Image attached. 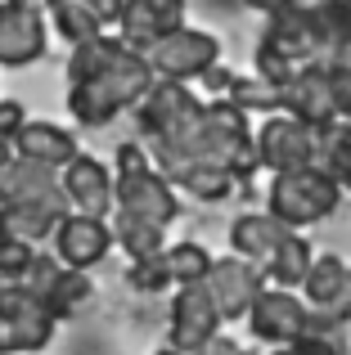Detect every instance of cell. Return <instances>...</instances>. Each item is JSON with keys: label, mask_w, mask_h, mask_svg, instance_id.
<instances>
[{"label": "cell", "mask_w": 351, "mask_h": 355, "mask_svg": "<svg viewBox=\"0 0 351 355\" xmlns=\"http://www.w3.org/2000/svg\"><path fill=\"white\" fill-rule=\"evenodd\" d=\"M153 355H189V351H176V347H162V351H153Z\"/></svg>", "instance_id": "43"}, {"label": "cell", "mask_w": 351, "mask_h": 355, "mask_svg": "<svg viewBox=\"0 0 351 355\" xmlns=\"http://www.w3.org/2000/svg\"><path fill=\"white\" fill-rule=\"evenodd\" d=\"M9 157H14V144H9V139H0V166H5Z\"/></svg>", "instance_id": "40"}, {"label": "cell", "mask_w": 351, "mask_h": 355, "mask_svg": "<svg viewBox=\"0 0 351 355\" xmlns=\"http://www.w3.org/2000/svg\"><path fill=\"white\" fill-rule=\"evenodd\" d=\"M266 288V270L248 257H221L212 261V275H207V293L216 302L221 320H248L252 302L262 297Z\"/></svg>", "instance_id": "11"}, {"label": "cell", "mask_w": 351, "mask_h": 355, "mask_svg": "<svg viewBox=\"0 0 351 355\" xmlns=\"http://www.w3.org/2000/svg\"><path fill=\"white\" fill-rule=\"evenodd\" d=\"M338 184H343V189H351V162H347V171H343V180H338Z\"/></svg>", "instance_id": "42"}, {"label": "cell", "mask_w": 351, "mask_h": 355, "mask_svg": "<svg viewBox=\"0 0 351 355\" xmlns=\"http://www.w3.org/2000/svg\"><path fill=\"white\" fill-rule=\"evenodd\" d=\"M302 302L311 306V320L329 324V329H343L351 324V266L334 252H320L311 261V275L302 284Z\"/></svg>", "instance_id": "6"}, {"label": "cell", "mask_w": 351, "mask_h": 355, "mask_svg": "<svg viewBox=\"0 0 351 355\" xmlns=\"http://www.w3.org/2000/svg\"><path fill=\"white\" fill-rule=\"evenodd\" d=\"M54 311L27 284H0V355H41L54 338Z\"/></svg>", "instance_id": "3"}, {"label": "cell", "mask_w": 351, "mask_h": 355, "mask_svg": "<svg viewBox=\"0 0 351 355\" xmlns=\"http://www.w3.org/2000/svg\"><path fill=\"white\" fill-rule=\"evenodd\" d=\"M117 27H122V41L144 54L158 36L185 27V0H122Z\"/></svg>", "instance_id": "16"}, {"label": "cell", "mask_w": 351, "mask_h": 355, "mask_svg": "<svg viewBox=\"0 0 351 355\" xmlns=\"http://www.w3.org/2000/svg\"><path fill=\"white\" fill-rule=\"evenodd\" d=\"M113 198H117V211H131L140 220H153V225L167 230L176 216H180V198H176V184L158 166H144V171H126L117 175L113 184Z\"/></svg>", "instance_id": "8"}, {"label": "cell", "mask_w": 351, "mask_h": 355, "mask_svg": "<svg viewBox=\"0 0 351 355\" xmlns=\"http://www.w3.org/2000/svg\"><path fill=\"white\" fill-rule=\"evenodd\" d=\"M311 261H316V248H311L298 230H289V234L280 239V248L262 261V270L275 288H302L307 275H311Z\"/></svg>", "instance_id": "24"}, {"label": "cell", "mask_w": 351, "mask_h": 355, "mask_svg": "<svg viewBox=\"0 0 351 355\" xmlns=\"http://www.w3.org/2000/svg\"><path fill=\"white\" fill-rule=\"evenodd\" d=\"M230 99H234L243 113H275V108H284V90L271 86L266 77H234V86H230Z\"/></svg>", "instance_id": "29"}, {"label": "cell", "mask_w": 351, "mask_h": 355, "mask_svg": "<svg viewBox=\"0 0 351 355\" xmlns=\"http://www.w3.org/2000/svg\"><path fill=\"white\" fill-rule=\"evenodd\" d=\"M63 184H59V171L54 166H41L32 157H9L0 166V207L9 202H41V198H59Z\"/></svg>", "instance_id": "20"}, {"label": "cell", "mask_w": 351, "mask_h": 355, "mask_svg": "<svg viewBox=\"0 0 351 355\" xmlns=\"http://www.w3.org/2000/svg\"><path fill=\"white\" fill-rule=\"evenodd\" d=\"M54 257H59V266L68 270H95L99 261L113 252V225H108L104 216H86V211H68V216L54 225Z\"/></svg>", "instance_id": "10"}, {"label": "cell", "mask_w": 351, "mask_h": 355, "mask_svg": "<svg viewBox=\"0 0 351 355\" xmlns=\"http://www.w3.org/2000/svg\"><path fill=\"white\" fill-rule=\"evenodd\" d=\"M162 266H167L171 284H207L212 275V252L203 248V243L185 239V243H171V248H162Z\"/></svg>", "instance_id": "28"}, {"label": "cell", "mask_w": 351, "mask_h": 355, "mask_svg": "<svg viewBox=\"0 0 351 355\" xmlns=\"http://www.w3.org/2000/svg\"><path fill=\"white\" fill-rule=\"evenodd\" d=\"M248 329L257 342L271 347H293L302 333L311 329V306L302 302L293 288H262V297L248 311Z\"/></svg>", "instance_id": "7"}, {"label": "cell", "mask_w": 351, "mask_h": 355, "mask_svg": "<svg viewBox=\"0 0 351 355\" xmlns=\"http://www.w3.org/2000/svg\"><path fill=\"white\" fill-rule=\"evenodd\" d=\"M329 90H334V113L351 121V63H329Z\"/></svg>", "instance_id": "34"}, {"label": "cell", "mask_w": 351, "mask_h": 355, "mask_svg": "<svg viewBox=\"0 0 351 355\" xmlns=\"http://www.w3.org/2000/svg\"><path fill=\"white\" fill-rule=\"evenodd\" d=\"M14 153L18 157H32V162H41V166H54V171H63L81 148H77V135H72V130L54 126V121H27V126L14 135Z\"/></svg>", "instance_id": "21"}, {"label": "cell", "mask_w": 351, "mask_h": 355, "mask_svg": "<svg viewBox=\"0 0 351 355\" xmlns=\"http://www.w3.org/2000/svg\"><path fill=\"white\" fill-rule=\"evenodd\" d=\"M347 162H351V121L334 117V121L311 126V166L334 175V180H343Z\"/></svg>", "instance_id": "25"}, {"label": "cell", "mask_w": 351, "mask_h": 355, "mask_svg": "<svg viewBox=\"0 0 351 355\" xmlns=\"http://www.w3.org/2000/svg\"><path fill=\"white\" fill-rule=\"evenodd\" d=\"M126 284H131L135 293H162V288H171V275H167V266H162V257H144V261H131Z\"/></svg>", "instance_id": "33"}, {"label": "cell", "mask_w": 351, "mask_h": 355, "mask_svg": "<svg viewBox=\"0 0 351 355\" xmlns=\"http://www.w3.org/2000/svg\"><path fill=\"white\" fill-rule=\"evenodd\" d=\"M207 355H252V351L239 347V342H230V338H216V342L207 347Z\"/></svg>", "instance_id": "38"}, {"label": "cell", "mask_w": 351, "mask_h": 355, "mask_svg": "<svg viewBox=\"0 0 351 355\" xmlns=\"http://www.w3.org/2000/svg\"><path fill=\"white\" fill-rule=\"evenodd\" d=\"M284 113H293L307 126L334 121V90H329V59H311L298 68V77L284 86Z\"/></svg>", "instance_id": "17"}, {"label": "cell", "mask_w": 351, "mask_h": 355, "mask_svg": "<svg viewBox=\"0 0 351 355\" xmlns=\"http://www.w3.org/2000/svg\"><path fill=\"white\" fill-rule=\"evenodd\" d=\"M252 63H257V77H266V81H271V86H289V81L293 77H298V63H293V59H284V54L280 50H271V45H257V54H252Z\"/></svg>", "instance_id": "31"}, {"label": "cell", "mask_w": 351, "mask_h": 355, "mask_svg": "<svg viewBox=\"0 0 351 355\" xmlns=\"http://www.w3.org/2000/svg\"><path fill=\"white\" fill-rule=\"evenodd\" d=\"M203 86H207L212 95H230V86H234V72L221 68V63H212V68L203 72Z\"/></svg>", "instance_id": "37"}, {"label": "cell", "mask_w": 351, "mask_h": 355, "mask_svg": "<svg viewBox=\"0 0 351 355\" xmlns=\"http://www.w3.org/2000/svg\"><path fill=\"white\" fill-rule=\"evenodd\" d=\"M284 234H289V225L275 220L271 211H243V216H234V225H230V248H234V257H248V261L262 266V261L280 248Z\"/></svg>", "instance_id": "22"}, {"label": "cell", "mask_w": 351, "mask_h": 355, "mask_svg": "<svg viewBox=\"0 0 351 355\" xmlns=\"http://www.w3.org/2000/svg\"><path fill=\"white\" fill-rule=\"evenodd\" d=\"M257 157H262V166L275 171V175L311 166V126L298 121L293 113L271 117L262 130H257Z\"/></svg>", "instance_id": "15"}, {"label": "cell", "mask_w": 351, "mask_h": 355, "mask_svg": "<svg viewBox=\"0 0 351 355\" xmlns=\"http://www.w3.org/2000/svg\"><path fill=\"white\" fill-rule=\"evenodd\" d=\"M144 59L167 81H194V77H203L212 63H221V41L212 32H198V27H176V32L158 36V41L144 50Z\"/></svg>", "instance_id": "4"}, {"label": "cell", "mask_w": 351, "mask_h": 355, "mask_svg": "<svg viewBox=\"0 0 351 355\" xmlns=\"http://www.w3.org/2000/svg\"><path fill=\"white\" fill-rule=\"evenodd\" d=\"M68 216V193L59 198H41V202H9L0 207V239H18V243H45L54 234V225Z\"/></svg>", "instance_id": "19"}, {"label": "cell", "mask_w": 351, "mask_h": 355, "mask_svg": "<svg viewBox=\"0 0 351 355\" xmlns=\"http://www.w3.org/2000/svg\"><path fill=\"white\" fill-rule=\"evenodd\" d=\"M36 5L50 9L54 32L72 45L99 36L104 27H113L117 18H122V0H36Z\"/></svg>", "instance_id": "18"}, {"label": "cell", "mask_w": 351, "mask_h": 355, "mask_svg": "<svg viewBox=\"0 0 351 355\" xmlns=\"http://www.w3.org/2000/svg\"><path fill=\"white\" fill-rule=\"evenodd\" d=\"M144 166H149V153H144L140 144H117V175L144 171Z\"/></svg>", "instance_id": "36"}, {"label": "cell", "mask_w": 351, "mask_h": 355, "mask_svg": "<svg viewBox=\"0 0 351 355\" xmlns=\"http://www.w3.org/2000/svg\"><path fill=\"white\" fill-rule=\"evenodd\" d=\"M90 293H95V288H90V275H86V270H68V266H59V275L45 284V293H41V297H45V306L54 311V320H68L77 306H86V302H90Z\"/></svg>", "instance_id": "27"}, {"label": "cell", "mask_w": 351, "mask_h": 355, "mask_svg": "<svg viewBox=\"0 0 351 355\" xmlns=\"http://www.w3.org/2000/svg\"><path fill=\"white\" fill-rule=\"evenodd\" d=\"M59 184H63V193H68V207H77V211H86V216H113L117 211V198H113V184H117V175L108 171L99 157H90V153H77L68 166L59 171Z\"/></svg>", "instance_id": "14"}, {"label": "cell", "mask_w": 351, "mask_h": 355, "mask_svg": "<svg viewBox=\"0 0 351 355\" xmlns=\"http://www.w3.org/2000/svg\"><path fill=\"white\" fill-rule=\"evenodd\" d=\"M271 355H298V351H293V347H275Z\"/></svg>", "instance_id": "44"}, {"label": "cell", "mask_w": 351, "mask_h": 355, "mask_svg": "<svg viewBox=\"0 0 351 355\" xmlns=\"http://www.w3.org/2000/svg\"><path fill=\"white\" fill-rule=\"evenodd\" d=\"M45 36H50V23H45L41 5H0V68H27L45 54Z\"/></svg>", "instance_id": "13"}, {"label": "cell", "mask_w": 351, "mask_h": 355, "mask_svg": "<svg viewBox=\"0 0 351 355\" xmlns=\"http://www.w3.org/2000/svg\"><path fill=\"white\" fill-rule=\"evenodd\" d=\"M153 81H158V72L149 68V59L140 50H131L122 36H113L104 63L86 77L68 81V113L81 126H108L117 113L140 104Z\"/></svg>", "instance_id": "1"}, {"label": "cell", "mask_w": 351, "mask_h": 355, "mask_svg": "<svg viewBox=\"0 0 351 355\" xmlns=\"http://www.w3.org/2000/svg\"><path fill=\"white\" fill-rule=\"evenodd\" d=\"M27 126V108L18 104V99H0V139H9L14 144V135Z\"/></svg>", "instance_id": "35"}, {"label": "cell", "mask_w": 351, "mask_h": 355, "mask_svg": "<svg viewBox=\"0 0 351 355\" xmlns=\"http://www.w3.org/2000/svg\"><path fill=\"white\" fill-rule=\"evenodd\" d=\"M343 202V184L334 175L316 171V166H302V171H284L271 180V193H266V211L275 220H284L289 230H307L329 220Z\"/></svg>", "instance_id": "2"}, {"label": "cell", "mask_w": 351, "mask_h": 355, "mask_svg": "<svg viewBox=\"0 0 351 355\" xmlns=\"http://www.w3.org/2000/svg\"><path fill=\"white\" fill-rule=\"evenodd\" d=\"M36 261L32 243H18V239H0V284H23L27 270Z\"/></svg>", "instance_id": "30"}, {"label": "cell", "mask_w": 351, "mask_h": 355, "mask_svg": "<svg viewBox=\"0 0 351 355\" xmlns=\"http://www.w3.org/2000/svg\"><path fill=\"white\" fill-rule=\"evenodd\" d=\"M221 324L225 320H221L207 284H185L176 293V302H171V347L176 351H189V355L207 351L221 338Z\"/></svg>", "instance_id": "9"}, {"label": "cell", "mask_w": 351, "mask_h": 355, "mask_svg": "<svg viewBox=\"0 0 351 355\" xmlns=\"http://www.w3.org/2000/svg\"><path fill=\"white\" fill-rule=\"evenodd\" d=\"M113 239H117V248H122L131 261L162 257V248H167V230L153 225V220L131 216V211H113Z\"/></svg>", "instance_id": "26"}, {"label": "cell", "mask_w": 351, "mask_h": 355, "mask_svg": "<svg viewBox=\"0 0 351 355\" xmlns=\"http://www.w3.org/2000/svg\"><path fill=\"white\" fill-rule=\"evenodd\" d=\"M271 50H280L284 59L302 63L311 59H325V41H320V18L316 5H284L275 14H266V36H262Z\"/></svg>", "instance_id": "12"}, {"label": "cell", "mask_w": 351, "mask_h": 355, "mask_svg": "<svg viewBox=\"0 0 351 355\" xmlns=\"http://www.w3.org/2000/svg\"><path fill=\"white\" fill-rule=\"evenodd\" d=\"M293 351H298V355H347L343 338H338V329H329V324H316V320H311V329L302 333L298 342H293Z\"/></svg>", "instance_id": "32"}, {"label": "cell", "mask_w": 351, "mask_h": 355, "mask_svg": "<svg viewBox=\"0 0 351 355\" xmlns=\"http://www.w3.org/2000/svg\"><path fill=\"white\" fill-rule=\"evenodd\" d=\"M329 5H334V9H338L343 18H351V0H329Z\"/></svg>", "instance_id": "41"}, {"label": "cell", "mask_w": 351, "mask_h": 355, "mask_svg": "<svg viewBox=\"0 0 351 355\" xmlns=\"http://www.w3.org/2000/svg\"><path fill=\"white\" fill-rule=\"evenodd\" d=\"M162 175H167L176 189H185L189 198H198V202H225L230 193L239 189V180L216 162H180V166H167Z\"/></svg>", "instance_id": "23"}, {"label": "cell", "mask_w": 351, "mask_h": 355, "mask_svg": "<svg viewBox=\"0 0 351 355\" xmlns=\"http://www.w3.org/2000/svg\"><path fill=\"white\" fill-rule=\"evenodd\" d=\"M198 113H203V99L189 90V81H167V77H158L149 86V95L135 104V121H140L149 144L185 130L189 121H198Z\"/></svg>", "instance_id": "5"}, {"label": "cell", "mask_w": 351, "mask_h": 355, "mask_svg": "<svg viewBox=\"0 0 351 355\" xmlns=\"http://www.w3.org/2000/svg\"><path fill=\"white\" fill-rule=\"evenodd\" d=\"M0 5H32V0H0Z\"/></svg>", "instance_id": "45"}, {"label": "cell", "mask_w": 351, "mask_h": 355, "mask_svg": "<svg viewBox=\"0 0 351 355\" xmlns=\"http://www.w3.org/2000/svg\"><path fill=\"white\" fill-rule=\"evenodd\" d=\"M239 5L262 9V14H275V9H284V5H302V0H239Z\"/></svg>", "instance_id": "39"}]
</instances>
